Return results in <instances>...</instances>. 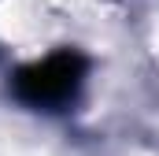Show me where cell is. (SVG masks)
I'll list each match as a JSON object with an SVG mask.
<instances>
[{
    "label": "cell",
    "instance_id": "cell-1",
    "mask_svg": "<svg viewBox=\"0 0 159 156\" xmlns=\"http://www.w3.org/2000/svg\"><path fill=\"white\" fill-rule=\"evenodd\" d=\"M85 71H89L85 56L63 48V52H52L37 63L22 67L15 75V93L34 108H59L81 89Z\"/></svg>",
    "mask_w": 159,
    "mask_h": 156
}]
</instances>
